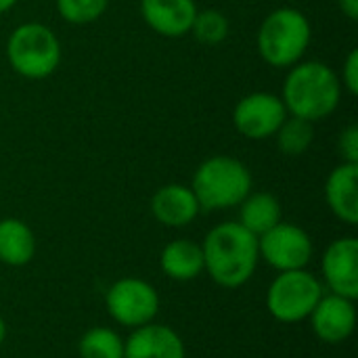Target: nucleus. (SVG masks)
I'll return each mask as SVG.
<instances>
[{"label": "nucleus", "instance_id": "obj_1", "mask_svg": "<svg viewBox=\"0 0 358 358\" xmlns=\"http://www.w3.org/2000/svg\"><path fill=\"white\" fill-rule=\"evenodd\" d=\"M203 271L210 279L224 287L237 289L245 285L260 262L258 237L239 222H220L208 231L203 243Z\"/></svg>", "mask_w": 358, "mask_h": 358}, {"label": "nucleus", "instance_id": "obj_2", "mask_svg": "<svg viewBox=\"0 0 358 358\" xmlns=\"http://www.w3.org/2000/svg\"><path fill=\"white\" fill-rule=\"evenodd\" d=\"M281 101L289 115L310 124L327 120L342 101L340 76L323 61H300L289 67Z\"/></svg>", "mask_w": 358, "mask_h": 358}, {"label": "nucleus", "instance_id": "obj_3", "mask_svg": "<svg viewBox=\"0 0 358 358\" xmlns=\"http://www.w3.org/2000/svg\"><path fill=\"white\" fill-rule=\"evenodd\" d=\"M250 168L233 155H214L201 162L193 174L191 189L201 212L237 208L252 193Z\"/></svg>", "mask_w": 358, "mask_h": 358}, {"label": "nucleus", "instance_id": "obj_4", "mask_svg": "<svg viewBox=\"0 0 358 358\" xmlns=\"http://www.w3.org/2000/svg\"><path fill=\"white\" fill-rule=\"evenodd\" d=\"M313 40L308 17L294 6L271 10L260 23L256 44L264 63L271 67H292L302 61Z\"/></svg>", "mask_w": 358, "mask_h": 358}, {"label": "nucleus", "instance_id": "obj_5", "mask_svg": "<svg viewBox=\"0 0 358 358\" xmlns=\"http://www.w3.org/2000/svg\"><path fill=\"white\" fill-rule=\"evenodd\" d=\"M6 61L21 78L44 80L61 65V42L44 23H21L8 34Z\"/></svg>", "mask_w": 358, "mask_h": 358}, {"label": "nucleus", "instance_id": "obj_6", "mask_svg": "<svg viewBox=\"0 0 358 358\" xmlns=\"http://www.w3.org/2000/svg\"><path fill=\"white\" fill-rule=\"evenodd\" d=\"M323 294L321 279L310 271H285L268 285L266 310L279 323H300L310 317Z\"/></svg>", "mask_w": 358, "mask_h": 358}, {"label": "nucleus", "instance_id": "obj_7", "mask_svg": "<svg viewBox=\"0 0 358 358\" xmlns=\"http://www.w3.org/2000/svg\"><path fill=\"white\" fill-rule=\"evenodd\" d=\"M105 306L117 325L136 329L155 321L159 313V294L145 279L124 277L107 289Z\"/></svg>", "mask_w": 358, "mask_h": 358}, {"label": "nucleus", "instance_id": "obj_8", "mask_svg": "<svg viewBox=\"0 0 358 358\" xmlns=\"http://www.w3.org/2000/svg\"><path fill=\"white\" fill-rule=\"evenodd\" d=\"M258 254L260 260L279 273L300 271L310 264L315 243L302 227L281 220L258 237Z\"/></svg>", "mask_w": 358, "mask_h": 358}, {"label": "nucleus", "instance_id": "obj_9", "mask_svg": "<svg viewBox=\"0 0 358 358\" xmlns=\"http://www.w3.org/2000/svg\"><path fill=\"white\" fill-rule=\"evenodd\" d=\"M287 115L289 113L279 94L260 90L237 101L233 109V126L250 141H266L275 136Z\"/></svg>", "mask_w": 358, "mask_h": 358}, {"label": "nucleus", "instance_id": "obj_10", "mask_svg": "<svg viewBox=\"0 0 358 358\" xmlns=\"http://www.w3.org/2000/svg\"><path fill=\"white\" fill-rule=\"evenodd\" d=\"M323 279L329 294L355 300L358 298V239L340 237L331 241L321 260Z\"/></svg>", "mask_w": 358, "mask_h": 358}, {"label": "nucleus", "instance_id": "obj_11", "mask_svg": "<svg viewBox=\"0 0 358 358\" xmlns=\"http://www.w3.org/2000/svg\"><path fill=\"white\" fill-rule=\"evenodd\" d=\"M315 336L325 344H342L346 342L357 327V306L355 300L336 296V294H323L319 304L308 317Z\"/></svg>", "mask_w": 358, "mask_h": 358}, {"label": "nucleus", "instance_id": "obj_12", "mask_svg": "<svg viewBox=\"0 0 358 358\" xmlns=\"http://www.w3.org/2000/svg\"><path fill=\"white\" fill-rule=\"evenodd\" d=\"M124 358H187V348L172 327L153 321L124 340Z\"/></svg>", "mask_w": 358, "mask_h": 358}, {"label": "nucleus", "instance_id": "obj_13", "mask_svg": "<svg viewBox=\"0 0 358 358\" xmlns=\"http://www.w3.org/2000/svg\"><path fill=\"white\" fill-rule=\"evenodd\" d=\"M153 218L170 229H182L197 220L201 214L199 201L191 187L180 182H170L159 187L151 197Z\"/></svg>", "mask_w": 358, "mask_h": 358}, {"label": "nucleus", "instance_id": "obj_14", "mask_svg": "<svg viewBox=\"0 0 358 358\" xmlns=\"http://www.w3.org/2000/svg\"><path fill=\"white\" fill-rule=\"evenodd\" d=\"M197 10L195 0H141V15L145 23L164 38L187 36Z\"/></svg>", "mask_w": 358, "mask_h": 358}, {"label": "nucleus", "instance_id": "obj_15", "mask_svg": "<svg viewBox=\"0 0 358 358\" xmlns=\"http://www.w3.org/2000/svg\"><path fill=\"white\" fill-rule=\"evenodd\" d=\"M325 201L331 214L344 224H358V164L342 162L325 182Z\"/></svg>", "mask_w": 358, "mask_h": 358}, {"label": "nucleus", "instance_id": "obj_16", "mask_svg": "<svg viewBox=\"0 0 358 358\" xmlns=\"http://www.w3.org/2000/svg\"><path fill=\"white\" fill-rule=\"evenodd\" d=\"M159 266L166 277L178 283L197 279L203 273V250L193 239H174L166 243L159 256Z\"/></svg>", "mask_w": 358, "mask_h": 358}, {"label": "nucleus", "instance_id": "obj_17", "mask_svg": "<svg viewBox=\"0 0 358 358\" xmlns=\"http://www.w3.org/2000/svg\"><path fill=\"white\" fill-rule=\"evenodd\" d=\"M36 235L19 218L0 220V262L13 268L25 266L36 256Z\"/></svg>", "mask_w": 358, "mask_h": 358}, {"label": "nucleus", "instance_id": "obj_18", "mask_svg": "<svg viewBox=\"0 0 358 358\" xmlns=\"http://www.w3.org/2000/svg\"><path fill=\"white\" fill-rule=\"evenodd\" d=\"M237 208H239V220L237 222L256 237L271 231L283 218V210H281L279 199L268 191L250 193Z\"/></svg>", "mask_w": 358, "mask_h": 358}, {"label": "nucleus", "instance_id": "obj_19", "mask_svg": "<svg viewBox=\"0 0 358 358\" xmlns=\"http://www.w3.org/2000/svg\"><path fill=\"white\" fill-rule=\"evenodd\" d=\"M277 138V147L283 155L287 157H300L304 155L313 141H315V124L296 117V115H287L283 120V124L279 126V130L275 132Z\"/></svg>", "mask_w": 358, "mask_h": 358}, {"label": "nucleus", "instance_id": "obj_20", "mask_svg": "<svg viewBox=\"0 0 358 358\" xmlns=\"http://www.w3.org/2000/svg\"><path fill=\"white\" fill-rule=\"evenodd\" d=\"M80 358H124V338L109 327L88 329L78 344Z\"/></svg>", "mask_w": 358, "mask_h": 358}, {"label": "nucleus", "instance_id": "obj_21", "mask_svg": "<svg viewBox=\"0 0 358 358\" xmlns=\"http://www.w3.org/2000/svg\"><path fill=\"white\" fill-rule=\"evenodd\" d=\"M229 29H231V25H229V19L222 10L203 8V10H197L189 34H193L195 40L206 44V46H216V44L227 40Z\"/></svg>", "mask_w": 358, "mask_h": 358}, {"label": "nucleus", "instance_id": "obj_22", "mask_svg": "<svg viewBox=\"0 0 358 358\" xmlns=\"http://www.w3.org/2000/svg\"><path fill=\"white\" fill-rule=\"evenodd\" d=\"M63 21L71 25H88L101 19L109 6V0H55Z\"/></svg>", "mask_w": 358, "mask_h": 358}, {"label": "nucleus", "instance_id": "obj_23", "mask_svg": "<svg viewBox=\"0 0 358 358\" xmlns=\"http://www.w3.org/2000/svg\"><path fill=\"white\" fill-rule=\"evenodd\" d=\"M338 151L342 155V162L358 164V126L350 124L340 132L338 138Z\"/></svg>", "mask_w": 358, "mask_h": 358}, {"label": "nucleus", "instance_id": "obj_24", "mask_svg": "<svg viewBox=\"0 0 358 358\" xmlns=\"http://www.w3.org/2000/svg\"><path fill=\"white\" fill-rule=\"evenodd\" d=\"M340 82H342V88H346L352 96L358 94V50L352 48L344 61V67H342V76H340Z\"/></svg>", "mask_w": 358, "mask_h": 358}, {"label": "nucleus", "instance_id": "obj_25", "mask_svg": "<svg viewBox=\"0 0 358 358\" xmlns=\"http://www.w3.org/2000/svg\"><path fill=\"white\" fill-rule=\"evenodd\" d=\"M340 4V10L350 19V21H357L358 19V0H338Z\"/></svg>", "mask_w": 358, "mask_h": 358}, {"label": "nucleus", "instance_id": "obj_26", "mask_svg": "<svg viewBox=\"0 0 358 358\" xmlns=\"http://www.w3.org/2000/svg\"><path fill=\"white\" fill-rule=\"evenodd\" d=\"M6 336H8V327H6V321L0 317V348H2V344L6 342Z\"/></svg>", "mask_w": 358, "mask_h": 358}, {"label": "nucleus", "instance_id": "obj_27", "mask_svg": "<svg viewBox=\"0 0 358 358\" xmlns=\"http://www.w3.org/2000/svg\"><path fill=\"white\" fill-rule=\"evenodd\" d=\"M17 2H19V0H0V15H2V13H8Z\"/></svg>", "mask_w": 358, "mask_h": 358}, {"label": "nucleus", "instance_id": "obj_28", "mask_svg": "<svg viewBox=\"0 0 358 358\" xmlns=\"http://www.w3.org/2000/svg\"><path fill=\"white\" fill-rule=\"evenodd\" d=\"M317 358H325V357H317Z\"/></svg>", "mask_w": 358, "mask_h": 358}]
</instances>
